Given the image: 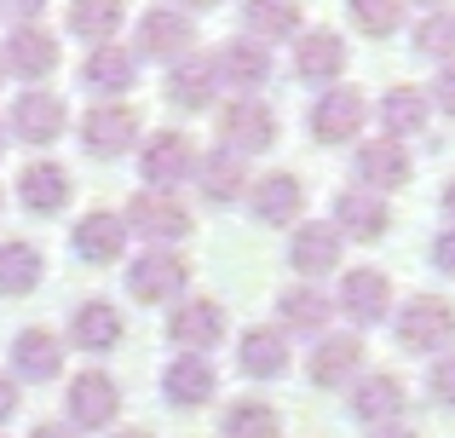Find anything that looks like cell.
<instances>
[{"instance_id":"36","label":"cell","mask_w":455,"mask_h":438,"mask_svg":"<svg viewBox=\"0 0 455 438\" xmlns=\"http://www.w3.org/2000/svg\"><path fill=\"white\" fill-rule=\"evenodd\" d=\"M277 433H283V416L259 398H236L225 410V438H277Z\"/></svg>"},{"instance_id":"12","label":"cell","mask_w":455,"mask_h":438,"mask_svg":"<svg viewBox=\"0 0 455 438\" xmlns=\"http://www.w3.org/2000/svg\"><path fill=\"white\" fill-rule=\"evenodd\" d=\"M0 64L23 81H46L58 69V35H46V23H12Z\"/></svg>"},{"instance_id":"29","label":"cell","mask_w":455,"mask_h":438,"mask_svg":"<svg viewBox=\"0 0 455 438\" xmlns=\"http://www.w3.org/2000/svg\"><path fill=\"white\" fill-rule=\"evenodd\" d=\"M403 381L398 375H363V381L352 386V416L369 421V427H392V421L403 416Z\"/></svg>"},{"instance_id":"51","label":"cell","mask_w":455,"mask_h":438,"mask_svg":"<svg viewBox=\"0 0 455 438\" xmlns=\"http://www.w3.org/2000/svg\"><path fill=\"white\" fill-rule=\"evenodd\" d=\"M0 150H6V127H0Z\"/></svg>"},{"instance_id":"26","label":"cell","mask_w":455,"mask_h":438,"mask_svg":"<svg viewBox=\"0 0 455 438\" xmlns=\"http://www.w3.org/2000/svg\"><path fill=\"white\" fill-rule=\"evenodd\" d=\"M248 208H254L259 225H294L306 208V185L294 173H266V179L248 191Z\"/></svg>"},{"instance_id":"28","label":"cell","mask_w":455,"mask_h":438,"mask_svg":"<svg viewBox=\"0 0 455 438\" xmlns=\"http://www.w3.org/2000/svg\"><path fill=\"white\" fill-rule=\"evenodd\" d=\"M12 370H18L23 381H58V375H64V340H58L52 329H23V335L12 340Z\"/></svg>"},{"instance_id":"14","label":"cell","mask_w":455,"mask_h":438,"mask_svg":"<svg viewBox=\"0 0 455 438\" xmlns=\"http://www.w3.org/2000/svg\"><path fill=\"white\" fill-rule=\"evenodd\" d=\"M116 410H122V386H116L104 370H87V375L69 381V421H76V427L99 433V427L116 421Z\"/></svg>"},{"instance_id":"46","label":"cell","mask_w":455,"mask_h":438,"mask_svg":"<svg viewBox=\"0 0 455 438\" xmlns=\"http://www.w3.org/2000/svg\"><path fill=\"white\" fill-rule=\"evenodd\" d=\"M375 438H421V433H410V427H375Z\"/></svg>"},{"instance_id":"38","label":"cell","mask_w":455,"mask_h":438,"mask_svg":"<svg viewBox=\"0 0 455 438\" xmlns=\"http://www.w3.org/2000/svg\"><path fill=\"white\" fill-rule=\"evenodd\" d=\"M346 18H352L369 41H387L403 23V0H346Z\"/></svg>"},{"instance_id":"27","label":"cell","mask_w":455,"mask_h":438,"mask_svg":"<svg viewBox=\"0 0 455 438\" xmlns=\"http://www.w3.org/2000/svg\"><path fill=\"white\" fill-rule=\"evenodd\" d=\"M69 35H76L81 46H110L116 35H122V23H127V0H69Z\"/></svg>"},{"instance_id":"3","label":"cell","mask_w":455,"mask_h":438,"mask_svg":"<svg viewBox=\"0 0 455 438\" xmlns=\"http://www.w3.org/2000/svg\"><path fill=\"white\" fill-rule=\"evenodd\" d=\"M450 340H455V306L450 300H438V294H415V300L398 312V346L403 352L433 358V352H444Z\"/></svg>"},{"instance_id":"2","label":"cell","mask_w":455,"mask_h":438,"mask_svg":"<svg viewBox=\"0 0 455 438\" xmlns=\"http://www.w3.org/2000/svg\"><path fill=\"white\" fill-rule=\"evenodd\" d=\"M363 115H369L363 92L323 87L317 99H311V110H306V133H311V145H352L357 127H363Z\"/></svg>"},{"instance_id":"1","label":"cell","mask_w":455,"mask_h":438,"mask_svg":"<svg viewBox=\"0 0 455 438\" xmlns=\"http://www.w3.org/2000/svg\"><path fill=\"white\" fill-rule=\"evenodd\" d=\"M196 46V23L179 6H150L133 23V58H156V64H179Z\"/></svg>"},{"instance_id":"18","label":"cell","mask_w":455,"mask_h":438,"mask_svg":"<svg viewBox=\"0 0 455 438\" xmlns=\"http://www.w3.org/2000/svg\"><path fill=\"white\" fill-rule=\"evenodd\" d=\"M300 6L294 0H248L243 6V41H254V46H277V41H300Z\"/></svg>"},{"instance_id":"48","label":"cell","mask_w":455,"mask_h":438,"mask_svg":"<svg viewBox=\"0 0 455 438\" xmlns=\"http://www.w3.org/2000/svg\"><path fill=\"white\" fill-rule=\"evenodd\" d=\"M403 6H427V12H438V6H444V0H403Z\"/></svg>"},{"instance_id":"20","label":"cell","mask_w":455,"mask_h":438,"mask_svg":"<svg viewBox=\"0 0 455 438\" xmlns=\"http://www.w3.org/2000/svg\"><path fill=\"white\" fill-rule=\"evenodd\" d=\"M213 76H220V87H236L243 99H254L271 81V52L254 41H231L225 52H213Z\"/></svg>"},{"instance_id":"30","label":"cell","mask_w":455,"mask_h":438,"mask_svg":"<svg viewBox=\"0 0 455 438\" xmlns=\"http://www.w3.org/2000/svg\"><path fill=\"white\" fill-rule=\"evenodd\" d=\"M122 312H116L110 300H81L76 317H69V340H76L81 352H110L122 346Z\"/></svg>"},{"instance_id":"6","label":"cell","mask_w":455,"mask_h":438,"mask_svg":"<svg viewBox=\"0 0 455 438\" xmlns=\"http://www.w3.org/2000/svg\"><path fill=\"white\" fill-rule=\"evenodd\" d=\"M185 283H190L185 259L167 254V248H150V254H139L133 266H127V294H133V300H145V306L179 300V294H185Z\"/></svg>"},{"instance_id":"23","label":"cell","mask_w":455,"mask_h":438,"mask_svg":"<svg viewBox=\"0 0 455 438\" xmlns=\"http://www.w3.org/2000/svg\"><path fill=\"white\" fill-rule=\"evenodd\" d=\"M306 370H311V381H317V386L357 381V370H363V340H357V335H317Z\"/></svg>"},{"instance_id":"44","label":"cell","mask_w":455,"mask_h":438,"mask_svg":"<svg viewBox=\"0 0 455 438\" xmlns=\"http://www.w3.org/2000/svg\"><path fill=\"white\" fill-rule=\"evenodd\" d=\"M29 438H76V427H58V421H41Z\"/></svg>"},{"instance_id":"37","label":"cell","mask_w":455,"mask_h":438,"mask_svg":"<svg viewBox=\"0 0 455 438\" xmlns=\"http://www.w3.org/2000/svg\"><path fill=\"white\" fill-rule=\"evenodd\" d=\"M415 52L433 58V64H455V12L438 6L415 23Z\"/></svg>"},{"instance_id":"15","label":"cell","mask_w":455,"mask_h":438,"mask_svg":"<svg viewBox=\"0 0 455 438\" xmlns=\"http://www.w3.org/2000/svg\"><path fill=\"white\" fill-rule=\"evenodd\" d=\"M340 312L352 317L357 329H375L380 317L392 312V283L380 277L375 266H357V271H346V277H340Z\"/></svg>"},{"instance_id":"34","label":"cell","mask_w":455,"mask_h":438,"mask_svg":"<svg viewBox=\"0 0 455 438\" xmlns=\"http://www.w3.org/2000/svg\"><path fill=\"white\" fill-rule=\"evenodd\" d=\"M41 277H46V259H41V248L35 243H0V294H29V289H41Z\"/></svg>"},{"instance_id":"49","label":"cell","mask_w":455,"mask_h":438,"mask_svg":"<svg viewBox=\"0 0 455 438\" xmlns=\"http://www.w3.org/2000/svg\"><path fill=\"white\" fill-rule=\"evenodd\" d=\"M122 438H150V433H122Z\"/></svg>"},{"instance_id":"45","label":"cell","mask_w":455,"mask_h":438,"mask_svg":"<svg viewBox=\"0 0 455 438\" xmlns=\"http://www.w3.org/2000/svg\"><path fill=\"white\" fill-rule=\"evenodd\" d=\"M208 6H225V0H179V12H208Z\"/></svg>"},{"instance_id":"22","label":"cell","mask_w":455,"mask_h":438,"mask_svg":"<svg viewBox=\"0 0 455 438\" xmlns=\"http://www.w3.org/2000/svg\"><path fill=\"white\" fill-rule=\"evenodd\" d=\"M69 248H76L87 266H116L122 248H127V219L122 214H87V219H76Z\"/></svg>"},{"instance_id":"41","label":"cell","mask_w":455,"mask_h":438,"mask_svg":"<svg viewBox=\"0 0 455 438\" xmlns=\"http://www.w3.org/2000/svg\"><path fill=\"white\" fill-rule=\"evenodd\" d=\"M0 12H6L12 23H35L46 12V0H0Z\"/></svg>"},{"instance_id":"21","label":"cell","mask_w":455,"mask_h":438,"mask_svg":"<svg viewBox=\"0 0 455 438\" xmlns=\"http://www.w3.org/2000/svg\"><path fill=\"white\" fill-rule=\"evenodd\" d=\"M213 386H220V375H213V363L196 358V352L173 358V363H167V375H162V393H167V404H173V410L213 404Z\"/></svg>"},{"instance_id":"33","label":"cell","mask_w":455,"mask_h":438,"mask_svg":"<svg viewBox=\"0 0 455 438\" xmlns=\"http://www.w3.org/2000/svg\"><path fill=\"white\" fill-rule=\"evenodd\" d=\"M236 363H243V375H254V381H277V375L289 370V340H283L277 329H248L243 346H236Z\"/></svg>"},{"instance_id":"32","label":"cell","mask_w":455,"mask_h":438,"mask_svg":"<svg viewBox=\"0 0 455 438\" xmlns=\"http://www.w3.org/2000/svg\"><path fill=\"white\" fill-rule=\"evenodd\" d=\"M433 122V99H427L421 87H392L387 99H380V127H387V139H415L421 127Z\"/></svg>"},{"instance_id":"13","label":"cell","mask_w":455,"mask_h":438,"mask_svg":"<svg viewBox=\"0 0 455 438\" xmlns=\"http://www.w3.org/2000/svg\"><path fill=\"white\" fill-rule=\"evenodd\" d=\"M127 225H133L139 236H150V243H179V236H190V214L173 191H139L133 208H127Z\"/></svg>"},{"instance_id":"50","label":"cell","mask_w":455,"mask_h":438,"mask_svg":"<svg viewBox=\"0 0 455 438\" xmlns=\"http://www.w3.org/2000/svg\"><path fill=\"white\" fill-rule=\"evenodd\" d=\"M0 87H6V64H0Z\"/></svg>"},{"instance_id":"9","label":"cell","mask_w":455,"mask_h":438,"mask_svg":"<svg viewBox=\"0 0 455 438\" xmlns=\"http://www.w3.org/2000/svg\"><path fill=\"white\" fill-rule=\"evenodd\" d=\"M139 173L150 191H179L185 179H196V145L185 133H156L139 156Z\"/></svg>"},{"instance_id":"39","label":"cell","mask_w":455,"mask_h":438,"mask_svg":"<svg viewBox=\"0 0 455 438\" xmlns=\"http://www.w3.org/2000/svg\"><path fill=\"white\" fill-rule=\"evenodd\" d=\"M427 99H433V110H444L450 122H455V64H438L433 92H427Z\"/></svg>"},{"instance_id":"40","label":"cell","mask_w":455,"mask_h":438,"mask_svg":"<svg viewBox=\"0 0 455 438\" xmlns=\"http://www.w3.org/2000/svg\"><path fill=\"white\" fill-rule=\"evenodd\" d=\"M427 386H433V398H438L444 410H455V352L433 363V381H427Z\"/></svg>"},{"instance_id":"10","label":"cell","mask_w":455,"mask_h":438,"mask_svg":"<svg viewBox=\"0 0 455 438\" xmlns=\"http://www.w3.org/2000/svg\"><path fill=\"white\" fill-rule=\"evenodd\" d=\"M6 127L23 139V145H52V139L69 127V110H64V99H58V92L29 87V92H18V104H12V115H6Z\"/></svg>"},{"instance_id":"35","label":"cell","mask_w":455,"mask_h":438,"mask_svg":"<svg viewBox=\"0 0 455 438\" xmlns=\"http://www.w3.org/2000/svg\"><path fill=\"white\" fill-rule=\"evenodd\" d=\"M277 312H283V329H294V335H323V323H329V294L300 283V289H283L277 294Z\"/></svg>"},{"instance_id":"25","label":"cell","mask_w":455,"mask_h":438,"mask_svg":"<svg viewBox=\"0 0 455 438\" xmlns=\"http://www.w3.org/2000/svg\"><path fill=\"white\" fill-rule=\"evenodd\" d=\"M289 266L300 271V277H329V271L340 266V231H334L329 219L300 225L294 243H289Z\"/></svg>"},{"instance_id":"7","label":"cell","mask_w":455,"mask_h":438,"mask_svg":"<svg viewBox=\"0 0 455 438\" xmlns=\"http://www.w3.org/2000/svg\"><path fill=\"white\" fill-rule=\"evenodd\" d=\"M81 87L92 92V99H104V104H116L122 92H133L139 87V58H133V46H92L87 58H81Z\"/></svg>"},{"instance_id":"43","label":"cell","mask_w":455,"mask_h":438,"mask_svg":"<svg viewBox=\"0 0 455 438\" xmlns=\"http://www.w3.org/2000/svg\"><path fill=\"white\" fill-rule=\"evenodd\" d=\"M12 410H18V386L0 375V421H12Z\"/></svg>"},{"instance_id":"16","label":"cell","mask_w":455,"mask_h":438,"mask_svg":"<svg viewBox=\"0 0 455 438\" xmlns=\"http://www.w3.org/2000/svg\"><path fill=\"white\" fill-rule=\"evenodd\" d=\"M334 231L340 236H357V243H380V236L392 231V208H387V196H375V191H340L334 196Z\"/></svg>"},{"instance_id":"4","label":"cell","mask_w":455,"mask_h":438,"mask_svg":"<svg viewBox=\"0 0 455 438\" xmlns=\"http://www.w3.org/2000/svg\"><path fill=\"white\" fill-rule=\"evenodd\" d=\"M277 145V110L266 99H231L220 115V150L231 156H259Z\"/></svg>"},{"instance_id":"42","label":"cell","mask_w":455,"mask_h":438,"mask_svg":"<svg viewBox=\"0 0 455 438\" xmlns=\"http://www.w3.org/2000/svg\"><path fill=\"white\" fill-rule=\"evenodd\" d=\"M433 266L444 271V277H455V225H450V231L433 243Z\"/></svg>"},{"instance_id":"17","label":"cell","mask_w":455,"mask_h":438,"mask_svg":"<svg viewBox=\"0 0 455 438\" xmlns=\"http://www.w3.org/2000/svg\"><path fill=\"white\" fill-rule=\"evenodd\" d=\"M220 335H225V306H213V300H179V312L167 317V340L196 352V358L208 346H220Z\"/></svg>"},{"instance_id":"8","label":"cell","mask_w":455,"mask_h":438,"mask_svg":"<svg viewBox=\"0 0 455 438\" xmlns=\"http://www.w3.org/2000/svg\"><path fill=\"white\" fill-rule=\"evenodd\" d=\"M346 35H334V29H300V41H294V76L311 81V87H340V76H346Z\"/></svg>"},{"instance_id":"31","label":"cell","mask_w":455,"mask_h":438,"mask_svg":"<svg viewBox=\"0 0 455 438\" xmlns=\"http://www.w3.org/2000/svg\"><path fill=\"white\" fill-rule=\"evenodd\" d=\"M196 191L208 196L213 208L236 203V196L248 191V168H243V156H231V150H213V156H196Z\"/></svg>"},{"instance_id":"5","label":"cell","mask_w":455,"mask_h":438,"mask_svg":"<svg viewBox=\"0 0 455 438\" xmlns=\"http://www.w3.org/2000/svg\"><path fill=\"white\" fill-rule=\"evenodd\" d=\"M133 139H139V110H133V104H122V99H116V104H92V110L81 115V150L99 156V162L127 156Z\"/></svg>"},{"instance_id":"24","label":"cell","mask_w":455,"mask_h":438,"mask_svg":"<svg viewBox=\"0 0 455 438\" xmlns=\"http://www.w3.org/2000/svg\"><path fill=\"white\" fill-rule=\"evenodd\" d=\"M18 203L29 208L35 219L64 214L69 208V173L58 168V162H29V168L18 173Z\"/></svg>"},{"instance_id":"19","label":"cell","mask_w":455,"mask_h":438,"mask_svg":"<svg viewBox=\"0 0 455 438\" xmlns=\"http://www.w3.org/2000/svg\"><path fill=\"white\" fill-rule=\"evenodd\" d=\"M213 92H220V76H213V58L185 52L179 64H167V104L173 110H208Z\"/></svg>"},{"instance_id":"47","label":"cell","mask_w":455,"mask_h":438,"mask_svg":"<svg viewBox=\"0 0 455 438\" xmlns=\"http://www.w3.org/2000/svg\"><path fill=\"white\" fill-rule=\"evenodd\" d=\"M444 214L455 219V173H450V185H444Z\"/></svg>"},{"instance_id":"11","label":"cell","mask_w":455,"mask_h":438,"mask_svg":"<svg viewBox=\"0 0 455 438\" xmlns=\"http://www.w3.org/2000/svg\"><path fill=\"white\" fill-rule=\"evenodd\" d=\"M352 173H357V191L387 196V191H398V185H410L415 168H410V150H403L398 139H369V145H357Z\"/></svg>"}]
</instances>
